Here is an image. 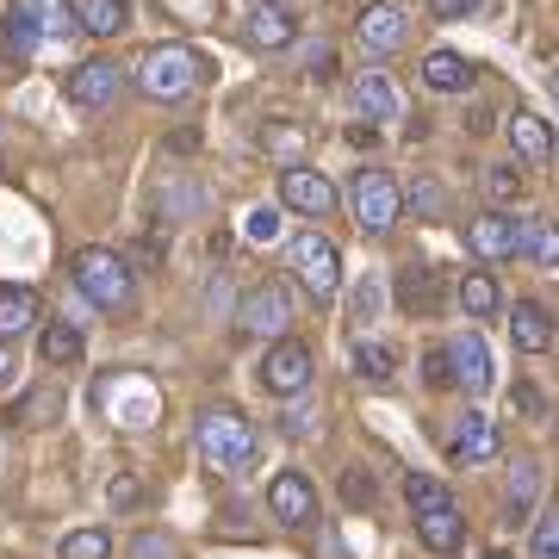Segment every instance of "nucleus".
I'll use <instances>...</instances> for the list:
<instances>
[{
  "instance_id": "16",
  "label": "nucleus",
  "mask_w": 559,
  "mask_h": 559,
  "mask_svg": "<svg viewBox=\"0 0 559 559\" xmlns=\"http://www.w3.org/2000/svg\"><path fill=\"white\" fill-rule=\"evenodd\" d=\"M38 25H44V0H13L7 7V25H0V50L13 62H25L38 50Z\"/></svg>"
},
{
  "instance_id": "27",
  "label": "nucleus",
  "mask_w": 559,
  "mask_h": 559,
  "mask_svg": "<svg viewBox=\"0 0 559 559\" xmlns=\"http://www.w3.org/2000/svg\"><path fill=\"white\" fill-rule=\"evenodd\" d=\"M522 255L535 261V267H559V224L554 218H522Z\"/></svg>"
},
{
  "instance_id": "29",
  "label": "nucleus",
  "mask_w": 559,
  "mask_h": 559,
  "mask_svg": "<svg viewBox=\"0 0 559 559\" xmlns=\"http://www.w3.org/2000/svg\"><path fill=\"white\" fill-rule=\"evenodd\" d=\"M44 360H50V367H75L81 360V330L75 323H44Z\"/></svg>"
},
{
  "instance_id": "37",
  "label": "nucleus",
  "mask_w": 559,
  "mask_h": 559,
  "mask_svg": "<svg viewBox=\"0 0 559 559\" xmlns=\"http://www.w3.org/2000/svg\"><path fill=\"white\" fill-rule=\"evenodd\" d=\"M106 503H112V510H131V503H143V479H138V473H119V479L106 485Z\"/></svg>"
},
{
  "instance_id": "21",
  "label": "nucleus",
  "mask_w": 559,
  "mask_h": 559,
  "mask_svg": "<svg viewBox=\"0 0 559 559\" xmlns=\"http://www.w3.org/2000/svg\"><path fill=\"white\" fill-rule=\"evenodd\" d=\"M131 25V0H75V32L87 38H119Z\"/></svg>"
},
{
  "instance_id": "14",
  "label": "nucleus",
  "mask_w": 559,
  "mask_h": 559,
  "mask_svg": "<svg viewBox=\"0 0 559 559\" xmlns=\"http://www.w3.org/2000/svg\"><path fill=\"white\" fill-rule=\"evenodd\" d=\"M448 454L460 466H485V460H498V423L485 417V411H460L454 436H448Z\"/></svg>"
},
{
  "instance_id": "3",
  "label": "nucleus",
  "mask_w": 559,
  "mask_h": 559,
  "mask_svg": "<svg viewBox=\"0 0 559 559\" xmlns=\"http://www.w3.org/2000/svg\"><path fill=\"white\" fill-rule=\"evenodd\" d=\"M69 267H75V286L100 305V311H131V305H138V274H131V261H124L119 249H100V242H94V249H81Z\"/></svg>"
},
{
  "instance_id": "43",
  "label": "nucleus",
  "mask_w": 559,
  "mask_h": 559,
  "mask_svg": "<svg viewBox=\"0 0 559 559\" xmlns=\"http://www.w3.org/2000/svg\"><path fill=\"white\" fill-rule=\"evenodd\" d=\"M423 373H429V385H454V367H448V348H436V355H423Z\"/></svg>"
},
{
  "instance_id": "15",
  "label": "nucleus",
  "mask_w": 559,
  "mask_h": 559,
  "mask_svg": "<svg viewBox=\"0 0 559 559\" xmlns=\"http://www.w3.org/2000/svg\"><path fill=\"white\" fill-rule=\"evenodd\" d=\"M267 510H274L280 528H305V522L318 516V491H311L305 473H280V479L267 485Z\"/></svg>"
},
{
  "instance_id": "36",
  "label": "nucleus",
  "mask_w": 559,
  "mask_h": 559,
  "mask_svg": "<svg viewBox=\"0 0 559 559\" xmlns=\"http://www.w3.org/2000/svg\"><path fill=\"white\" fill-rule=\"evenodd\" d=\"M535 559H559V503L535 522Z\"/></svg>"
},
{
  "instance_id": "22",
  "label": "nucleus",
  "mask_w": 559,
  "mask_h": 559,
  "mask_svg": "<svg viewBox=\"0 0 559 559\" xmlns=\"http://www.w3.org/2000/svg\"><path fill=\"white\" fill-rule=\"evenodd\" d=\"M503 138H510V150H516L522 162H547L554 156V131H547L535 112H522V106L503 119Z\"/></svg>"
},
{
  "instance_id": "2",
  "label": "nucleus",
  "mask_w": 559,
  "mask_h": 559,
  "mask_svg": "<svg viewBox=\"0 0 559 559\" xmlns=\"http://www.w3.org/2000/svg\"><path fill=\"white\" fill-rule=\"evenodd\" d=\"M200 75H205V62H200L193 44H150V50L138 57V87L162 106L187 100V94L200 87Z\"/></svg>"
},
{
  "instance_id": "10",
  "label": "nucleus",
  "mask_w": 559,
  "mask_h": 559,
  "mask_svg": "<svg viewBox=\"0 0 559 559\" xmlns=\"http://www.w3.org/2000/svg\"><path fill=\"white\" fill-rule=\"evenodd\" d=\"M124 94V69L112 57H87L81 69H69V100L75 106H112Z\"/></svg>"
},
{
  "instance_id": "12",
  "label": "nucleus",
  "mask_w": 559,
  "mask_h": 559,
  "mask_svg": "<svg viewBox=\"0 0 559 559\" xmlns=\"http://www.w3.org/2000/svg\"><path fill=\"white\" fill-rule=\"evenodd\" d=\"M516 242H522V218H510V212H479V218L466 224V249L479 261L516 255Z\"/></svg>"
},
{
  "instance_id": "35",
  "label": "nucleus",
  "mask_w": 559,
  "mask_h": 559,
  "mask_svg": "<svg viewBox=\"0 0 559 559\" xmlns=\"http://www.w3.org/2000/svg\"><path fill=\"white\" fill-rule=\"evenodd\" d=\"M380 299H385V286L367 274V280L355 286V299H348V305H355V318H360V323H373V318H380Z\"/></svg>"
},
{
  "instance_id": "4",
  "label": "nucleus",
  "mask_w": 559,
  "mask_h": 559,
  "mask_svg": "<svg viewBox=\"0 0 559 559\" xmlns=\"http://www.w3.org/2000/svg\"><path fill=\"white\" fill-rule=\"evenodd\" d=\"M348 212H355V224L367 237H385V230L404 218V187L385 175V168H360V175L348 180Z\"/></svg>"
},
{
  "instance_id": "25",
  "label": "nucleus",
  "mask_w": 559,
  "mask_h": 559,
  "mask_svg": "<svg viewBox=\"0 0 559 559\" xmlns=\"http://www.w3.org/2000/svg\"><path fill=\"white\" fill-rule=\"evenodd\" d=\"M535 491H540V460L522 454L516 466H510V479H503V516L522 522L528 510H535Z\"/></svg>"
},
{
  "instance_id": "19",
  "label": "nucleus",
  "mask_w": 559,
  "mask_h": 559,
  "mask_svg": "<svg viewBox=\"0 0 559 559\" xmlns=\"http://www.w3.org/2000/svg\"><path fill=\"white\" fill-rule=\"evenodd\" d=\"M510 342H516L522 355H547V342H554V311L535 299H522L510 311Z\"/></svg>"
},
{
  "instance_id": "9",
  "label": "nucleus",
  "mask_w": 559,
  "mask_h": 559,
  "mask_svg": "<svg viewBox=\"0 0 559 559\" xmlns=\"http://www.w3.org/2000/svg\"><path fill=\"white\" fill-rule=\"evenodd\" d=\"M261 385H267V392H280V399L305 392V385H311V348L280 336L274 348H267V360H261Z\"/></svg>"
},
{
  "instance_id": "11",
  "label": "nucleus",
  "mask_w": 559,
  "mask_h": 559,
  "mask_svg": "<svg viewBox=\"0 0 559 559\" xmlns=\"http://www.w3.org/2000/svg\"><path fill=\"white\" fill-rule=\"evenodd\" d=\"M242 38H249V50H286L299 38V20H293L286 0H255L249 20H242Z\"/></svg>"
},
{
  "instance_id": "26",
  "label": "nucleus",
  "mask_w": 559,
  "mask_h": 559,
  "mask_svg": "<svg viewBox=\"0 0 559 559\" xmlns=\"http://www.w3.org/2000/svg\"><path fill=\"white\" fill-rule=\"evenodd\" d=\"M348 367H355V380H367V385H385L392 373H399V355H392L385 342H367V336H360L355 348H348Z\"/></svg>"
},
{
  "instance_id": "28",
  "label": "nucleus",
  "mask_w": 559,
  "mask_h": 559,
  "mask_svg": "<svg viewBox=\"0 0 559 559\" xmlns=\"http://www.w3.org/2000/svg\"><path fill=\"white\" fill-rule=\"evenodd\" d=\"M454 299H460L466 318H491V311H498V280H491V274H466L454 286Z\"/></svg>"
},
{
  "instance_id": "23",
  "label": "nucleus",
  "mask_w": 559,
  "mask_h": 559,
  "mask_svg": "<svg viewBox=\"0 0 559 559\" xmlns=\"http://www.w3.org/2000/svg\"><path fill=\"white\" fill-rule=\"evenodd\" d=\"M473 75H479V69L460 57V50H429V57H423V81H429L436 94H466Z\"/></svg>"
},
{
  "instance_id": "44",
  "label": "nucleus",
  "mask_w": 559,
  "mask_h": 559,
  "mask_svg": "<svg viewBox=\"0 0 559 559\" xmlns=\"http://www.w3.org/2000/svg\"><path fill=\"white\" fill-rule=\"evenodd\" d=\"M516 404H522V417H547V399H540V385H528V380L516 385Z\"/></svg>"
},
{
  "instance_id": "46",
  "label": "nucleus",
  "mask_w": 559,
  "mask_h": 559,
  "mask_svg": "<svg viewBox=\"0 0 559 559\" xmlns=\"http://www.w3.org/2000/svg\"><path fill=\"white\" fill-rule=\"evenodd\" d=\"M554 100H559V69H554Z\"/></svg>"
},
{
  "instance_id": "5",
  "label": "nucleus",
  "mask_w": 559,
  "mask_h": 559,
  "mask_svg": "<svg viewBox=\"0 0 559 559\" xmlns=\"http://www.w3.org/2000/svg\"><path fill=\"white\" fill-rule=\"evenodd\" d=\"M286 267H293V280H299L311 299H336V286H342V255H336V242L323 237V230H299V237L286 242Z\"/></svg>"
},
{
  "instance_id": "31",
  "label": "nucleus",
  "mask_w": 559,
  "mask_h": 559,
  "mask_svg": "<svg viewBox=\"0 0 559 559\" xmlns=\"http://www.w3.org/2000/svg\"><path fill=\"white\" fill-rule=\"evenodd\" d=\"M57 554L62 559H112V535L106 528H75V535H62Z\"/></svg>"
},
{
  "instance_id": "42",
  "label": "nucleus",
  "mask_w": 559,
  "mask_h": 559,
  "mask_svg": "<svg viewBox=\"0 0 559 559\" xmlns=\"http://www.w3.org/2000/svg\"><path fill=\"white\" fill-rule=\"evenodd\" d=\"M485 0H429V13L436 20H466V13H479Z\"/></svg>"
},
{
  "instance_id": "17",
  "label": "nucleus",
  "mask_w": 559,
  "mask_h": 559,
  "mask_svg": "<svg viewBox=\"0 0 559 559\" xmlns=\"http://www.w3.org/2000/svg\"><path fill=\"white\" fill-rule=\"evenodd\" d=\"M399 299L411 318H436L441 311V274H436V261H411L399 274Z\"/></svg>"
},
{
  "instance_id": "45",
  "label": "nucleus",
  "mask_w": 559,
  "mask_h": 559,
  "mask_svg": "<svg viewBox=\"0 0 559 559\" xmlns=\"http://www.w3.org/2000/svg\"><path fill=\"white\" fill-rule=\"evenodd\" d=\"M13 373H20V355H13V342H0V385L13 380Z\"/></svg>"
},
{
  "instance_id": "8",
  "label": "nucleus",
  "mask_w": 559,
  "mask_h": 559,
  "mask_svg": "<svg viewBox=\"0 0 559 559\" xmlns=\"http://www.w3.org/2000/svg\"><path fill=\"white\" fill-rule=\"evenodd\" d=\"M404 32H411V13L399 0H373V7H360V20H355V38L367 57H392L404 44Z\"/></svg>"
},
{
  "instance_id": "40",
  "label": "nucleus",
  "mask_w": 559,
  "mask_h": 559,
  "mask_svg": "<svg viewBox=\"0 0 559 559\" xmlns=\"http://www.w3.org/2000/svg\"><path fill=\"white\" fill-rule=\"evenodd\" d=\"M305 75H311V81H330V75H336V50H330V44H311V57H305Z\"/></svg>"
},
{
  "instance_id": "13",
  "label": "nucleus",
  "mask_w": 559,
  "mask_h": 559,
  "mask_svg": "<svg viewBox=\"0 0 559 559\" xmlns=\"http://www.w3.org/2000/svg\"><path fill=\"white\" fill-rule=\"evenodd\" d=\"M448 367H454V385L460 392H473V399L491 385V348H485L479 330H460V336L448 342Z\"/></svg>"
},
{
  "instance_id": "1",
  "label": "nucleus",
  "mask_w": 559,
  "mask_h": 559,
  "mask_svg": "<svg viewBox=\"0 0 559 559\" xmlns=\"http://www.w3.org/2000/svg\"><path fill=\"white\" fill-rule=\"evenodd\" d=\"M193 448H200V460L212 473H224V479H242L261 460L255 423L242 417V411H230V404H205L200 423H193Z\"/></svg>"
},
{
  "instance_id": "6",
  "label": "nucleus",
  "mask_w": 559,
  "mask_h": 559,
  "mask_svg": "<svg viewBox=\"0 0 559 559\" xmlns=\"http://www.w3.org/2000/svg\"><path fill=\"white\" fill-rule=\"evenodd\" d=\"M286 323H293V286L286 280H255L237 305V330L249 342H267V336H286Z\"/></svg>"
},
{
  "instance_id": "7",
  "label": "nucleus",
  "mask_w": 559,
  "mask_h": 559,
  "mask_svg": "<svg viewBox=\"0 0 559 559\" xmlns=\"http://www.w3.org/2000/svg\"><path fill=\"white\" fill-rule=\"evenodd\" d=\"M280 205L318 224L323 212H336V187H330V175H318V168H305V162H286V168H280Z\"/></svg>"
},
{
  "instance_id": "32",
  "label": "nucleus",
  "mask_w": 559,
  "mask_h": 559,
  "mask_svg": "<svg viewBox=\"0 0 559 559\" xmlns=\"http://www.w3.org/2000/svg\"><path fill=\"white\" fill-rule=\"evenodd\" d=\"M404 205H411L417 218H441V212H448V187H441V180H417V187L404 193Z\"/></svg>"
},
{
  "instance_id": "34",
  "label": "nucleus",
  "mask_w": 559,
  "mask_h": 559,
  "mask_svg": "<svg viewBox=\"0 0 559 559\" xmlns=\"http://www.w3.org/2000/svg\"><path fill=\"white\" fill-rule=\"evenodd\" d=\"M485 193H491V200H516L522 193V175H516V162H491V168H485Z\"/></svg>"
},
{
  "instance_id": "30",
  "label": "nucleus",
  "mask_w": 559,
  "mask_h": 559,
  "mask_svg": "<svg viewBox=\"0 0 559 559\" xmlns=\"http://www.w3.org/2000/svg\"><path fill=\"white\" fill-rule=\"evenodd\" d=\"M404 503L423 516V510H448V503H454V491H448L436 473H411V479H404Z\"/></svg>"
},
{
  "instance_id": "39",
  "label": "nucleus",
  "mask_w": 559,
  "mask_h": 559,
  "mask_svg": "<svg viewBox=\"0 0 559 559\" xmlns=\"http://www.w3.org/2000/svg\"><path fill=\"white\" fill-rule=\"evenodd\" d=\"M131 559H175V540L150 528V535H138V540H131Z\"/></svg>"
},
{
  "instance_id": "20",
  "label": "nucleus",
  "mask_w": 559,
  "mask_h": 559,
  "mask_svg": "<svg viewBox=\"0 0 559 559\" xmlns=\"http://www.w3.org/2000/svg\"><path fill=\"white\" fill-rule=\"evenodd\" d=\"M355 106L367 112V124H392V119L404 112V94L380 75V69H373V75H360V81H355Z\"/></svg>"
},
{
  "instance_id": "38",
  "label": "nucleus",
  "mask_w": 559,
  "mask_h": 559,
  "mask_svg": "<svg viewBox=\"0 0 559 559\" xmlns=\"http://www.w3.org/2000/svg\"><path fill=\"white\" fill-rule=\"evenodd\" d=\"M242 237H249V242H274L280 237V212H267V205L249 212V218H242Z\"/></svg>"
},
{
  "instance_id": "33",
  "label": "nucleus",
  "mask_w": 559,
  "mask_h": 559,
  "mask_svg": "<svg viewBox=\"0 0 559 559\" xmlns=\"http://www.w3.org/2000/svg\"><path fill=\"white\" fill-rule=\"evenodd\" d=\"M57 411H62V392H57V385H38V392L25 399V411H20V417L32 423V429H44V423H57Z\"/></svg>"
},
{
  "instance_id": "24",
  "label": "nucleus",
  "mask_w": 559,
  "mask_h": 559,
  "mask_svg": "<svg viewBox=\"0 0 559 559\" xmlns=\"http://www.w3.org/2000/svg\"><path fill=\"white\" fill-rule=\"evenodd\" d=\"M417 535H423V547H436V554H460V540H466V516H460V503H448V510H423Z\"/></svg>"
},
{
  "instance_id": "41",
  "label": "nucleus",
  "mask_w": 559,
  "mask_h": 559,
  "mask_svg": "<svg viewBox=\"0 0 559 559\" xmlns=\"http://www.w3.org/2000/svg\"><path fill=\"white\" fill-rule=\"evenodd\" d=\"M342 498L348 503H373V479H367L360 466H348V473H342Z\"/></svg>"
},
{
  "instance_id": "18",
  "label": "nucleus",
  "mask_w": 559,
  "mask_h": 559,
  "mask_svg": "<svg viewBox=\"0 0 559 559\" xmlns=\"http://www.w3.org/2000/svg\"><path fill=\"white\" fill-rule=\"evenodd\" d=\"M38 323H44V299L32 286H0V342H20Z\"/></svg>"
}]
</instances>
